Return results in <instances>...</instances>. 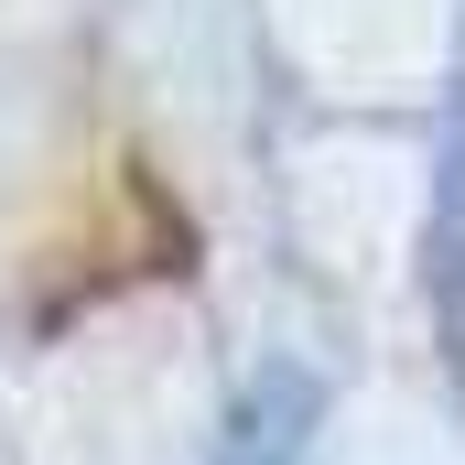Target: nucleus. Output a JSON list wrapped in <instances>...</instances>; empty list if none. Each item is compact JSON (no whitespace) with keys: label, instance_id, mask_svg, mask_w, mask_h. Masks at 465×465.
Listing matches in <instances>:
<instances>
[{"label":"nucleus","instance_id":"f257e3e1","mask_svg":"<svg viewBox=\"0 0 465 465\" xmlns=\"http://www.w3.org/2000/svg\"><path fill=\"white\" fill-rule=\"evenodd\" d=\"M433 303H444V347L465 357V65L444 109V173H433Z\"/></svg>","mask_w":465,"mask_h":465},{"label":"nucleus","instance_id":"f03ea898","mask_svg":"<svg viewBox=\"0 0 465 465\" xmlns=\"http://www.w3.org/2000/svg\"><path fill=\"white\" fill-rule=\"evenodd\" d=\"M292 433H303V401H282V390H271V401H249V422H238L228 465H303V444H292Z\"/></svg>","mask_w":465,"mask_h":465}]
</instances>
